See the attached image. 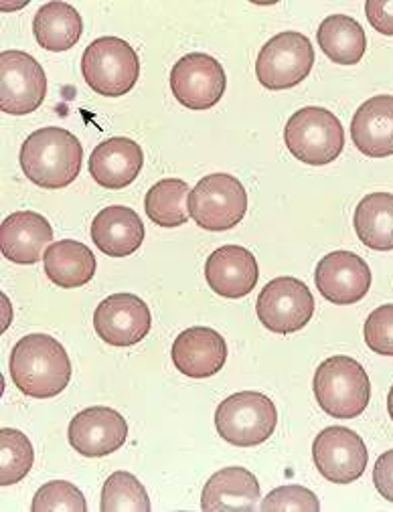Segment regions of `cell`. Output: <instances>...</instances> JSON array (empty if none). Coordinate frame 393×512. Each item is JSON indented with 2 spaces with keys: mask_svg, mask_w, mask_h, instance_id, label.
I'll return each instance as SVG.
<instances>
[{
  "mask_svg": "<svg viewBox=\"0 0 393 512\" xmlns=\"http://www.w3.org/2000/svg\"><path fill=\"white\" fill-rule=\"evenodd\" d=\"M13 383L33 399H51L71 381V361L59 340L49 334H27L9 361Z\"/></svg>",
  "mask_w": 393,
  "mask_h": 512,
  "instance_id": "cell-1",
  "label": "cell"
},
{
  "mask_svg": "<svg viewBox=\"0 0 393 512\" xmlns=\"http://www.w3.org/2000/svg\"><path fill=\"white\" fill-rule=\"evenodd\" d=\"M25 177L41 189H65L84 164V148L69 130L49 126L33 132L21 146Z\"/></svg>",
  "mask_w": 393,
  "mask_h": 512,
  "instance_id": "cell-2",
  "label": "cell"
},
{
  "mask_svg": "<svg viewBox=\"0 0 393 512\" xmlns=\"http://www.w3.org/2000/svg\"><path fill=\"white\" fill-rule=\"evenodd\" d=\"M278 425V409L270 397L258 391L233 393L215 409V430L221 440L238 448H254L272 438Z\"/></svg>",
  "mask_w": 393,
  "mask_h": 512,
  "instance_id": "cell-3",
  "label": "cell"
},
{
  "mask_svg": "<svg viewBox=\"0 0 393 512\" xmlns=\"http://www.w3.org/2000/svg\"><path fill=\"white\" fill-rule=\"evenodd\" d=\"M321 409L337 419L359 417L371 399V383L359 361L337 355L323 361L312 381Z\"/></svg>",
  "mask_w": 393,
  "mask_h": 512,
  "instance_id": "cell-4",
  "label": "cell"
},
{
  "mask_svg": "<svg viewBox=\"0 0 393 512\" xmlns=\"http://www.w3.org/2000/svg\"><path fill=\"white\" fill-rule=\"evenodd\" d=\"M284 142L292 156L310 166H325L337 160L345 148V130L327 108H302L290 116Z\"/></svg>",
  "mask_w": 393,
  "mask_h": 512,
  "instance_id": "cell-5",
  "label": "cell"
},
{
  "mask_svg": "<svg viewBox=\"0 0 393 512\" xmlns=\"http://www.w3.org/2000/svg\"><path fill=\"white\" fill-rule=\"evenodd\" d=\"M82 73L96 94L120 98L134 90L140 75V61L132 45L124 39L102 37L84 51Z\"/></svg>",
  "mask_w": 393,
  "mask_h": 512,
  "instance_id": "cell-6",
  "label": "cell"
},
{
  "mask_svg": "<svg viewBox=\"0 0 393 512\" xmlns=\"http://www.w3.org/2000/svg\"><path fill=\"white\" fill-rule=\"evenodd\" d=\"M189 213L201 229L227 231L244 221L248 213V193L231 175H209L191 191Z\"/></svg>",
  "mask_w": 393,
  "mask_h": 512,
  "instance_id": "cell-7",
  "label": "cell"
},
{
  "mask_svg": "<svg viewBox=\"0 0 393 512\" xmlns=\"http://www.w3.org/2000/svg\"><path fill=\"white\" fill-rule=\"evenodd\" d=\"M312 65L314 49L310 39L296 31H284L262 47L256 61V75L266 90L282 92L304 81Z\"/></svg>",
  "mask_w": 393,
  "mask_h": 512,
  "instance_id": "cell-8",
  "label": "cell"
},
{
  "mask_svg": "<svg viewBox=\"0 0 393 512\" xmlns=\"http://www.w3.org/2000/svg\"><path fill=\"white\" fill-rule=\"evenodd\" d=\"M47 96V77L35 57L25 51L0 53V110L11 116L35 112Z\"/></svg>",
  "mask_w": 393,
  "mask_h": 512,
  "instance_id": "cell-9",
  "label": "cell"
},
{
  "mask_svg": "<svg viewBox=\"0 0 393 512\" xmlns=\"http://www.w3.org/2000/svg\"><path fill=\"white\" fill-rule=\"evenodd\" d=\"M256 312L270 332L292 334L312 320L314 298L302 280L282 276L264 286L256 302Z\"/></svg>",
  "mask_w": 393,
  "mask_h": 512,
  "instance_id": "cell-10",
  "label": "cell"
},
{
  "mask_svg": "<svg viewBox=\"0 0 393 512\" xmlns=\"http://www.w3.org/2000/svg\"><path fill=\"white\" fill-rule=\"evenodd\" d=\"M227 77L221 63L207 53H189L171 71V90L189 110H209L225 94Z\"/></svg>",
  "mask_w": 393,
  "mask_h": 512,
  "instance_id": "cell-11",
  "label": "cell"
},
{
  "mask_svg": "<svg viewBox=\"0 0 393 512\" xmlns=\"http://www.w3.org/2000/svg\"><path fill=\"white\" fill-rule=\"evenodd\" d=\"M367 448L361 436L349 428L333 425L323 430L312 444V462L323 478L333 484H351L367 468Z\"/></svg>",
  "mask_w": 393,
  "mask_h": 512,
  "instance_id": "cell-12",
  "label": "cell"
},
{
  "mask_svg": "<svg viewBox=\"0 0 393 512\" xmlns=\"http://www.w3.org/2000/svg\"><path fill=\"white\" fill-rule=\"evenodd\" d=\"M128 438L126 419L112 407H88L69 421V446L86 458H102L118 452Z\"/></svg>",
  "mask_w": 393,
  "mask_h": 512,
  "instance_id": "cell-13",
  "label": "cell"
},
{
  "mask_svg": "<svg viewBox=\"0 0 393 512\" xmlns=\"http://www.w3.org/2000/svg\"><path fill=\"white\" fill-rule=\"evenodd\" d=\"M152 326L148 304L134 294H112L94 312V328L112 347H132Z\"/></svg>",
  "mask_w": 393,
  "mask_h": 512,
  "instance_id": "cell-14",
  "label": "cell"
},
{
  "mask_svg": "<svg viewBox=\"0 0 393 512\" xmlns=\"http://www.w3.org/2000/svg\"><path fill=\"white\" fill-rule=\"evenodd\" d=\"M319 292L333 304L349 306L361 302L371 288V270L367 262L351 251H333L314 270Z\"/></svg>",
  "mask_w": 393,
  "mask_h": 512,
  "instance_id": "cell-15",
  "label": "cell"
},
{
  "mask_svg": "<svg viewBox=\"0 0 393 512\" xmlns=\"http://www.w3.org/2000/svg\"><path fill=\"white\" fill-rule=\"evenodd\" d=\"M205 278L217 296L238 300L256 288L260 268L250 249L242 245H223L207 258Z\"/></svg>",
  "mask_w": 393,
  "mask_h": 512,
  "instance_id": "cell-16",
  "label": "cell"
},
{
  "mask_svg": "<svg viewBox=\"0 0 393 512\" xmlns=\"http://www.w3.org/2000/svg\"><path fill=\"white\" fill-rule=\"evenodd\" d=\"M51 243L53 227L35 211H17L0 225V251L13 264H37Z\"/></svg>",
  "mask_w": 393,
  "mask_h": 512,
  "instance_id": "cell-17",
  "label": "cell"
},
{
  "mask_svg": "<svg viewBox=\"0 0 393 512\" xmlns=\"http://www.w3.org/2000/svg\"><path fill=\"white\" fill-rule=\"evenodd\" d=\"M175 367L191 379H207L217 375L227 361L225 338L207 326L183 330L171 351Z\"/></svg>",
  "mask_w": 393,
  "mask_h": 512,
  "instance_id": "cell-18",
  "label": "cell"
},
{
  "mask_svg": "<svg viewBox=\"0 0 393 512\" xmlns=\"http://www.w3.org/2000/svg\"><path fill=\"white\" fill-rule=\"evenodd\" d=\"M142 164V148L134 140L122 136L98 144L88 162L92 179L110 191L132 185L142 170Z\"/></svg>",
  "mask_w": 393,
  "mask_h": 512,
  "instance_id": "cell-19",
  "label": "cell"
},
{
  "mask_svg": "<svg viewBox=\"0 0 393 512\" xmlns=\"http://www.w3.org/2000/svg\"><path fill=\"white\" fill-rule=\"evenodd\" d=\"M258 478L240 466H231L215 472L201 494L203 512H231V510H254L260 502Z\"/></svg>",
  "mask_w": 393,
  "mask_h": 512,
  "instance_id": "cell-20",
  "label": "cell"
},
{
  "mask_svg": "<svg viewBox=\"0 0 393 512\" xmlns=\"http://www.w3.org/2000/svg\"><path fill=\"white\" fill-rule=\"evenodd\" d=\"M355 146L371 158L393 154V96H375L361 104L351 122Z\"/></svg>",
  "mask_w": 393,
  "mask_h": 512,
  "instance_id": "cell-21",
  "label": "cell"
},
{
  "mask_svg": "<svg viewBox=\"0 0 393 512\" xmlns=\"http://www.w3.org/2000/svg\"><path fill=\"white\" fill-rule=\"evenodd\" d=\"M92 239L110 258H126L142 245L144 225L134 209L112 205L96 215L92 223Z\"/></svg>",
  "mask_w": 393,
  "mask_h": 512,
  "instance_id": "cell-22",
  "label": "cell"
},
{
  "mask_svg": "<svg viewBox=\"0 0 393 512\" xmlns=\"http://www.w3.org/2000/svg\"><path fill=\"white\" fill-rule=\"evenodd\" d=\"M45 274L59 288H82L96 274V255L80 241L63 239L45 251Z\"/></svg>",
  "mask_w": 393,
  "mask_h": 512,
  "instance_id": "cell-23",
  "label": "cell"
},
{
  "mask_svg": "<svg viewBox=\"0 0 393 512\" xmlns=\"http://www.w3.org/2000/svg\"><path fill=\"white\" fill-rule=\"evenodd\" d=\"M84 21L67 3H47L43 5L33 21V35L37 43L53 53L69 51L82 39Z\"/></svg>",
  "mask_w": 393,
  "mask_h": 512,
  "instance_id": "cell-24",
  "label": "cell"
},
{
  "mask_svg": "<svg viewBox=\"0 0 393 512\" xmlns=\"http://www.w3.org/2000/svg\"><path fill=\"white\" fill-rule=\"evenodd\" d=\"M355 231L363 245L375 251L393 249V195L371 193L355 209Z\"/></svg>",
  "mask_w": 393,
  "mask_h": 512,
  "instance_id": "cell-25",
  "label": "cell"
},
{
  "mask_svg": "<svg viewBox=\"0 0 393 512\" xmlns=\"http://www.w3.org/2000/svg\"><path fill=\"white\" fill-rule=\"evenodd\" d=\"M317 41L323 53L339 65L359 63L367 49L363 27L347 15L327 17L317 31Z\"/></svg>",
  "mask_w": 393,
  "mask_h": 512,
  "instance_id": "cell-26",
  "label": "cell"
},
{
  "mask_svg": "<svg viewBox=\"0 0 393 512\" xmlns=\"http://www.w3.org/2000/svg\"><path fill=\"white\" fill-rule=\"evenodd\" d=\"M191 187L181 179H163L150 187L144 199L148 219L159 227H181L189 221Z\"/></svg>",
  "mask_w": 393,
  "mask_h": 512,
  "instance_id": "cell-27",
  "label": "cell"
},
{
  "mask_svg": "<svg viewBox=\"0 0 393 512\" xmlns=\"http://www.w3.org/2000/svg\"><path fill=\"white\" fill-rule=\"evenodd\" d=\"M35 464V450L29 438L13 428L0 430V486L21 482Z\"/></svg>",
  "mask_w": 393,
  "mask_h": 512,
  "instance_id": "cell-28",
  "label": "cell"
},
{
  "mask_svg": "<svg viewBox=\"0 0 393 512\" xmlns=\"http://www.w3.org/2000/svg\"><path fill=\"white\" fill-rule=\"evenodd\" d=\"M102 512H150L152 504L142 482L130 472H114L102 488Z\"/></svg>",
  "mask_w": 393,
  "mask_h": 512,
  "instance_id": "cell-29",
  "label": "cell"
},
{
  "mask_svg": "<svg viewBox=\"0 0 393 512\" xmlns=\"http://www.w3.org/2000/svg\"><path fill=\"white\" fill-rule=\"evenodd\" d=\"M33 512H88V502L82 490L71 482L53 480L41 486L31 504Z\"/></svg>",
  "mask_w": 393,
  "mask_h": 512,
  "instance_id": "cell-30",
  "label": "cell"
},
{
  "mask_svg": "<svg viewBox=\"0 0 393 512\" xmlns=\"http://www.w3.org/2000/svg\"><path fill=\"white\" fill-rule=\"evenodd\" d=\"M365 343L383 357H393V304L375 308L365 320Z\"/></svg>",
  "mask_w": 393,
  "mask_h": 512,
  "instance_id": "cell-31",
  "label": "cell"
},
{
  "mask_svg": "<svg viewBox=\"0 0 393 512\" xmlns=\"http://www.w3.org/2000/svg\"><path fill=\"white\" fill-rule=\"evenodd\" d=\"M262 510H302V512H319L321 502L312 490L304 486H280L274 488L260 504Z\"/></svg>",
  "mask_w": 393,
  "mask_h": 512,
  "instance_id": "cell-32",
  "label": "cell"
},
{
  "mask_svg": "<svg viewBox=\"0 0 393 512\" xmlns=\"http://www.w3.org/2000/svg\"><path fill=\"white\" fill-rule=\"evenodd\" d=\"M365 15L377 33L393 37V0H367Z\"/></svg>",
  "mask_w": 393,
  "mask_h": 512,
  "instance_id": "cell-33",
  "label": "cell"
},
{
  "mask_svg": "<svg viewBox=\"0 0 393 512\" xmlns=\"http://www.w3.org/2000/svg\"><path fill=\"white\" fill-rule=\"evenodd\" d=\"M373 482H375V488L377 492L393 502V450L381 454L375 462V468H373Z\"/></svg>",
  "mask_w": 393,
  "mask_h": 512,
  "instance_id": "cell-34",
  "label": "cell"
},
{
  "mask_svg": "<svg viewBox=\"0 0 393 512\" xmlns=\"http://www.w3.org/2000/svg\"><path fill=\"white\" fill-rule=\"evenodd\" d=\"M387 411H389V417L393 419V387L389 389V395H387Z\"/></svg>",
  "mask_w": 393,
  "mask_h": 512,
  "instance_id": "cell-35",
  "label": "cell"
}]
</instances>
